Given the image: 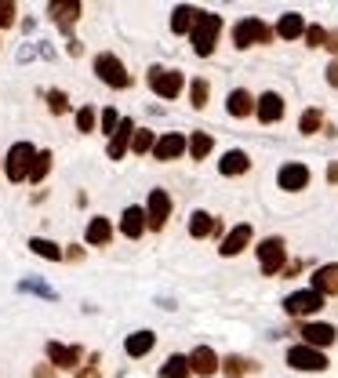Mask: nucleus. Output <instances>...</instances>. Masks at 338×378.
Masks as SVG:
<instances>
[{
  "instance_id": "obj_1",
  "label": "nucleus",
  "mask_w": 338,
  "mask_h": 378,
  "mask_svg": "<svg viewBox=\"0 0 338 378\" xmlns=\"http://www.w3.org/2000/svg\"><path fill=\"white\" fill-rule=\"evenodd\" d=\"M219 33H222V18L211 15V11H200L193 33H189V40H193V51L200 58H207L211 51H215V44H219Z\"/></svg>"
},
{
  "instance_id": "obj_2",
  "label": "nucleus",
  "mask_w": 338,
  "mask_h": 378,
  "mask_svg": "<svg viewBox=\"0 0 338 378\" xmlns=\"http://www.w3.org/2000/svg\"><path fill=\"white\" fill-rule=\"evenodd\" d=\"M33 160H37V150H33V145H30V142H15L11 150H8V160H4L8 182H26Z\"/></svg>"
},
{
  "instance_id": "obj_3",
  "label": "nucleus",
  "mask_w": 338,
  "mask_h": 378,
  "mask_svg": "<svg viewBox=\"0 0 338 378\" xmlns=\"http://www.w3.org/2000/svg\"><path fill=\"white\" fill-rule=\"evenodd\" d=\"M273 30L262 22V18H240L233 26V44L237 48H255V44H269Z\"/></svg>"
},
{
  "instance_id": "obj_4",
  "label": "nucleus",
  "mask_w": 338,
  "mask_h": 378,
  "mask_svg": "<svg viewBox=\"0 0 338 378\" xmlns=\"http://www.w3.org/2000/svg\"><path fill=\"white\" fill-rule=\"evenodd\" d=\"M95 73H98L102 84H110V88H128V84H131L128 70H124V62L117 55H110V51H102L95 58Z\"/></svg>"
},
{
  "instance_id": "obj_5",
  "label": "nucleus",
  "mask_w": 338,
  "mask_h": 378,
  "mask_svg": "<svg viewBox=\"0 0 338 378\" xmlns=\"http://www.w3.org/2000/svg\"><path fill=\"white\" fill-rule=\"evenodd\" d=\"M284 262H287L284 240H280V237H266V240L259 244V266H262V273H266V277H277V273L284 269Z\"/></svg>"
},
{
  "instance_id": "obj_6",
  "label": "nucleus",
  "mask_w": 338,
  "mask_h": 378,
  "mask_svg": "<svg viewBox=\"0 0 338 378\" xmlns=\"http://www.w3.org/2000/svg\"><path fill=\"white\" fill-rule=\"evenodd\" d=\"M287 364L294 367V371H324L327 367V356H324V349H316V346H291L287 349Z\"/></svg>"
},
{
  "instance_id": "obj_7",
  "label": "nucleus",
  "mask_w": 338,
  "mask_h": 378,
  "mask_svg": "<svg viewBox=\"0 0 338 378\" xmlns=\"http://www.w3.org/2000/svg\"><path fill=\"white\" fill-rule=\"evenodd\" d=\"M284 309L291 313V317H309V313H320V309H324V295H320L316 287L294 291V295L284 299Z\"/></svg>"
},
{
  "instance_id": "obj_8",
  "label": "nucleus",
  "mask_w": 338,
  "mask_h": 378,
  "mask_svg": "<svg viewBox=\"0 0 338 378\" xmlns=\"http://www.w3.org/2000/svg\"><path fill=\"white\" fill-rule=\"evenodd\" d=\"M150 88H153L160 98H178V91H182V73H178V70L153 66V70H150Z\"/></svg>"
},
{
  "instance_id": "obj_9",
  "label": "nucleus",
  "mask_w": 338,
  "mask_h": 378,
  "mask_svg": "<svg viewBox=\"0 0 338 378\" xmlns=\"http://www.w3.org/2000/svg\"><path fill=\"white\" fill-rule=\"evenodd\" d=\"M48 15H51V22H55L62 33H70L73 22L80 18V0H51V4H48Z\"/></svg>"
},
{
  "instance_id": "obj_10",
  "label": "nucleus",
  "mask_w": 338,
  "mask_h": 378,
  "mask_svg": "<svg viewBox=\"0 0 338 378\" xmlns=\"http://www.w3.org/2000/svg\"><path fill=\"white\" fill-rule=\"evenodd\" d=\"M189 367H193V374H200V378H211L215 371H222V360L215 356L211 346H197L193 353H189Z\"/></svg>"
},
{
  "instance_id": "obj_11",
  "label": "nucleus",
  "mask_w": 338,
  "mask_h": 378,
  "mask_svg": "<svg viewBox=\"0 0 338 378\" xmlns=\"http://www.w3.org/2000/svg\"><path fill=\"white\" fill-rule=\"evenodd\" d=\"M145 215H150V229H164L167 215H171V197H167L164 189H153L150 204H145Z\"/></svg>"
},
{
  "instance_id": "obj_12",
  "label": "nucleus",
  "mask_w": 338,
  "mask_h": 378,
  "mask_svg": "<svg viewBox=\"0 0 338 378\" xmlns=\"http://www.w3.org/2000/svg\"><path fill=\"white\" fill-rule=\"evenodd\" d=\"M186 150H189V142H186L178 131H171V135L157 138V145H153V157H157L160 164H167V160H178Z\"/></svg>"
},
{
  "instance_id": "obj_13",
  "label": "nucleus",
  "mask_w": 338,
  "mask_h": 378,
  "mask_svg": "<svg viewBox=\"0 0 338 378\" xmlns=\"http://www.w3.org/2000/svg\"><path fill=\"white\" fill-rule=\"evenodd\" d=\"M277 182H280V189H287V193H299V189L309 185V167L306 164H284Z\"/></svg>"
},
{
  "instance_id": "obj_14",
  "label": "nucleus",
  "mask_w": 338,
  "mask_h": 378,
  "mask_svg": "<svg viewBox=\"0 0 338 378\" xmlns=\"http://www.w3.org/2000/svg\"><path fill=\"white\" fill-rule=\"evenodd\" d=\"M131 138H135V124H131L128 117H124V120H120V128H117V135H110V145H105V153H110V160H120L124 153H128Z\"/></svg>"
},
{
  "instance_id": "obj_15",
  "label": "nucleus",
  "mask_w": 338,
  "mask_h": 378,
  "mask_svg": "<svg viewBox=\"0 0 338 378\" xmlns=\"http://www.w3.org/2000/svg\"><path fill=\"white\" fill-rule=\"evenodd\" d=\"M251 237H255V233H251V226H247V222H240V226L233 229V233H229V237L222 240L219 255H222V259H233V255H240V251L251 244Z\"/></svg>"
},
{
  "instance_id": "obj_16",
  "label": "nucleus",
  "mask_w": 338,
  "mask_h": 378,
  "mask_svg": "<svg viewBox=\"0 0 338 378\" xmlns=\"http://www.w3.org/2000/svg\"><path fill=\"white\" fill-rule=\"evenodd\" d=\"M80 356H84V349L80 346H62V342H51L48 346V360L55 364V367H77L80 364Z\"/></svg>"
},
{
  "instance_id": "obj_17",
  "label": "nucleus",
  "mask_w": 338,
  "mask_h": 378,
  "mask_svg": "<svg viewBox=\"0 0 338 378\" xmlns=\"http://www.w3.org/2000/svg\"><path fill=\"white\" fill-rule=\"evenodd\" d=\"M145 226H150V215H145L142 207H128V211H124V219H120V233L131 237V240H138V237L145 233Z\"/></svg>"
},
{
  "instance_id": "obj_18",
  "label": "nucleus",
  "mask_w": 338,
  "mask_h": 378,
  "mask_svg": "<svg viewBox=\"0 0 338 378\" xmlns=\"http://www.w3.org/2000/svg\"><path fill=\"white\" fill-rule=\"evenodd\" d=\"M255 113H259V120H262V124H277V120L284 117V98H280L277 91H266V95L259 98Z\"/></svg>"
},
{
  "instance_id": "obj_19",
  "label": "nucleus",
  "mask_w": 338,
  "mask_h": 378,
  "mask_svg": "<svg viewBox=\"0 0 338 378\" xmlns=\"http://www.w3.org/2000/svg\"><path fill=\"white\" fill-rule=\"evenodd\" d=\"M255 106H259V98H251V91H244V88L229 91V98H226L229 117H251V113H255Z\"/></svg>"
},
{
  "instance_id": "obj_20",
  "label": "nucleus",
  "mask_w": 338,
  "mask_h": 378,
  "mask_svg": "<svg viewBox=\"0 0 338 378\" xmlns=\"http://www.w3.org/2000/svg\"><path fill=\"white\" fill-rule=\"evenodd\" d=\"M302 339H306V346L324 349V346H331V342L338 339V331H334L331 324H306V327H302Z\"/></svg>"
},
{
  "instance_id": "obj_21",
  "label": "nucleus",
  "mask_w": 338,
  "mask_h": 378,
  "mask_svg": "<svg viewBox=\"0 0 338 378\" xmlns=\"http://www.w3.org/2000/svg\"><path fill=\"white\" fill-rule=\"evenodd\" d=\"M313 287L320 291V295H338V262L316 269L313 273Z\"/></svg>"
},
{
  "instance_id": "obj_22",
  "label": "nucleus",
  "mask_w": 338,
  "mask_h": 378,
  "mask_svg": "<svg viewBox=\"0 0 338 378\" xmlns=\"http://www.w3.org/2000/svg\"><path fill=\"white\" fill-rule=\"evenodd\" d=\"M215 233H219V219L207 215V211H193V219H189V237L204 240V237H215Z\"/></svg>"
},
{
  "instance_id": "obj_23",
  "label": "nucleus",
  "mask_w": 338,
  "mask_h": 378,
  "mask_svg": "<svg viewBox=\"0 0 338 378\" xmlns=\"http://www.w3.org/2000/svg\"><path fill=\"white\" fill-rule=\"evenodd\" d=\"M153 346H157V334L153 331H135V334H128V342H124V353L138 360V356H145Z\"/></svg>"
},
{
  "instance_id": "obj_24",
  "label": "nucleus",
  "mask_w": 338,
  "mask_h": 378,
  "mask_svg": "<svg viewBox=\"0 0 338 378\" xmlns=\"http://www.w3.org/2000/svg\"><path fill=\"white\" fill-rule=\"evenodd\" d=\"M197 18H200V11H197L193 4H178V8L171 11V30H175V33H193Z\"/></svg>"
},
{
  "instance_id": "obj_25",
  "label": "nucleus",
  "mask_w": 338,
  "mask_h": 378,
  "mask_svg": "<svg viewBox=\"0 0 338 378\" xmlns=\"http://www.w3.org/2000/svg\"><path fill=\"white\" fill-rule=\"evenodd\" d=\"M247 167H251V157H247L244 150H229V153L219 160V171H222V175H244Z\"/></svg>"
},
{
  "instance_id": "obj_26",
  "label": "nucleus",
  "mask_w": 338,
  "mask_h": 378,
  "mask_svg": "<svg viewBox=\"0 0 338 378\" xmlns=\"http://www.w3.org/2000/svg\"><path fill=\"white\" fill-rule=\"evenodd\" d=\"M277 33H280L284 40H299V37H306V18H302V15H294V11H287V15L280 18Z\"/></svg>"
},
{
  "instance_id": "obj_27",
  "label": "nucleus",
  "mask_w": 338,
  "mask_h": 378,
  "mask_svg": "<svg viewBox=\"0 0 338 378\" xmlns=\"http://www.w3.org/2000/svg\"><path fill=\"white\" fill-rule=\"evenodd\" d=\"M113 240V222L110 219H91L88 222V244L102 247V244H110Z\"/></svg>"
},
{
  "instance_id": "obj_28",
  "label": "nucleus",
  "mask_w": 338,
  "mask_h": 378,
  "mask_svg": "<svg viewBox=\"0 0 338 378\" xmlns=\"http://www.w3.org/2000/svg\"><path fill=\"white\" fill-rule=\"evenodd\" d=\"M193 374V367H189V356H167L164 367H160V378H189Z\"/></svg>"
},
{
  "instance_id": "obj_29",
  "label": "nucleus",
  "mask_w": 338,
  "mask_h": 378,
  "mask_svg": "<svg viewBox=\"0 0 338 378\" xmlns=\"http://www.w3.org/2000/svg\"><path fill=\"white\" fill-rule=\"evenodd\" d=\"M30 251L33 255H40V259H51V262H58L66 251H62L58 244H51V240H40V237H30Z\"/></svg>"
},
{
  "instance_id": "obj_30",
  "label": "nucleus",
  "mask_w": 338,
  "mask_h": 378,
  "mask_svg": "<svg viewBox=\"0 0 338 378\" xmlns=\"http://www.w3.org/2000/svg\"><path fill=\"white\" fill-rule=\"evenodd\" d=\"M211 145H215V142H211L207 131H193V138H189V157H193V160H204V157L211 153Z\"/></svg>"
},
{
  "instance_id": "obj_31",
  "label": "nucleus",
  "mask_w": 338,
  "mask_h": 378,
  "mask_svg": "<svg viewBox=\"0 0 338 378\" xmlns=\"http://www.w3.org/2000/svg\"><path fill=\"white\" fill-rule=\"evenodd\" d=\"M222 371H226L229 378H240V374H247V371H255V364L244 360V356H226V360H222Z\"/></svg>"
},
{
  "instance_id": "obj_32",
  "label": "nucleus",
  "mask_w": 338,
  "mask_h": 378,
  "mask_svg": "<svg viewBox=\"0 0 338 378\" xmlns=\"http://www.w3.org/2000/svg\"><path fill=\"white\" fill-rule=\"evenodd\" d=\"M48 171H51V153L44 150V153H37V160H33V167H30V182H44Z\"/></svg>"
},
{
  "instance_id": "obj_33",
  "label": "nucleus",
  "mask_w": 338,
  "mask_h": 378,
  "mask_svg": "<svg viewBox=\"0 0 338 378\" xmlns=\"http://www.w3.org/2000/svg\"><path fill=\"white\" fill-rule=\"evenodd\" d=\"M320 124H324V113L320 110H306L302 120H299V131L302 135H316V131H320Z\"/></svg>"
},
{
  "instance_id": "obj_34",
  "label": "nucleus",
  "mask_w": 338,
  "mask_h": 378,
  "mask_svg": "<svg viewBox=\"0 0 338 378\" xmlns=\"http://www.w3.org/2000/svg\"><path fill=\"white\" fill-rule=\"evenodd\" d=\"M207 95H211L207 80H193V84H189V102H193L197 110H204V106H207Z\"/></svg>"
},
{
  "instance_id": "obj_35",
  "label": "nucleus",
  "mask_w": 338,
  "mask_h": 378,
  "mask_svg": "<svg viewBox=\"0 0 338 378\" xmlns=\"http://www.w3.org/2000/svg\"><path fill=\"white\" fill-rule=\"evenodd\" d=\"M157 145V138H153V131H135V138H131V150L138 153V157H145Z\"/></svg>"
},
{
  "instance_id": "obj_36",
  "label": "nucleus",
  "mask_w": 338,
  "mask_h": 378,
  "mask_svg": "<svg viewBox=\"0 0 338 378\" xmlns=\"http://www.w3.org/2000/svg\"><path fill=\"white\" fill-rule=\"evenodd\" d=\"M48 110L51 113H70V98H66V91H48Z\"/></svg>"
},
{
  "instance_id": "obj_37",
  "label": "nucleus",
  "mask_w": 338,
  "mask_h": 378,
  "mask_svg": "<svg viewBox=\"0 0 338 378\" xmlns=\"http://www.w3.org/2000/svg\"><path fill=\"white\" fill-rule=\"evenodd\" d=\"M306 44L309 48H324L327 44V30L324 26H306Z\"/></svg>"
},
{
  "instance_id": "obj_38",
  "label": "nucleus",
  "mask_w": 338,
  "mask_h": 378,
  "mask_svg": "<svg viewBox=\"0 0 338 378\" xmlns=\"http://www.w3.org/2000/svg\"><path fill=\"white\" fill-rule=\"evenodd\" d=\"M77 131H84V135L95 131V110H91V106H84V110L77 113Z\"/></svg>"
},
{
  "instance_id": "obj_39",
  "label": "nucleus",
  "mask_w": 338,
  "mask_h": 378,
  "mask_svg": "<svg viewBox=\"0 0 338 378\" xmlns=\"http://www.w3.org/2000/svg\"><path fill=\"white\" fill-rule=\"evenodd\" d=\"M120 120H124V117H117V110H102V131H105V135H117Z\"/></svg>"
},
{
  "instance_id": "obj_40",
  "label": "nucleus",
  "mask_w": 338,
  "mask_h": 378,
  "mask_svg": "<svg viewBox=\"0 0 338 378\" xmlns=\"http://www.w3.org/2000/svg\"><path fill=\"white\" fill-rule=\"evenodd\" d=\"M15 26V0H0V30Z\"/></svg>"
},
{
  "instance_id": "obj_41",
  "label": "nucleus",
  "mask_w": 338,
  "mask_h": 378,
  "mask_svg": "<svg viewBox=\"0 0 338 378\" xmlns=\"http://www.w3.org/2000/svg\"><path fill=\"white\" fill-rule=\"evenodd\" d=\"M55 371H58V367H55V364H40V367H37V374H33V378H55Z\"/></svg>"
},
{
  "instance_id": "obj_42",
  "label": "nucleus",
  "mask_w": 338,
  "mask_h": 378,
  "mask_svg": "<svg viewBox=\"0 0 338 378\" xmlns=\"http://www.w3.org/2000/svg\"><path fill=\"white\" fill-rule=\"evenodd\" d=\"M327 84H331V88H338V58L327 66Z\"/></svg>"
},
{
  "instance_id": "obj_43",
  "label": "nucleus",
  "mask_w": 338,
  "mask_h": 378,
  "mask_svg": "<svg viewBox=\"0 0 338 378\" xmlns=\"http://www.w3.org/2000/svg\"><path fill=\"white\" fill-rule=\"evenodd\" d=\"M327 51H334L338 55V33H327V44H324Z\"/></svg>"
},
{
  "instance_id": "obj_44",
  "label": "nucleus",
  "mask_w": 338,
  "mask_h": 378,
  "mask_svg": "<svg viewBox=\"0 0 338 378\" xmlns=\"http://www.w3.org/2000/svg\"><path fill=\"white\" fill-rule=\"evenodd\" d=\"M327 182H331V185H338V160L327 167Z\"/></svg>"
},
{
  "instance_id": "obj_45",
  "label": "nucleus",
  "mask_w": 338,
  "mask_h": 378,
  "mask_svg": "<svg viewBox=\"0 0 338 378\" xmlns=\"http://www.w3.org/2000/svg\"><path fill=\"white\" fill-rule=\"evenodd\" d=\"M77 378H98V367H95V364H91V367H88V371H80V374H77Z\"/></svg>"
}]
</instances>
